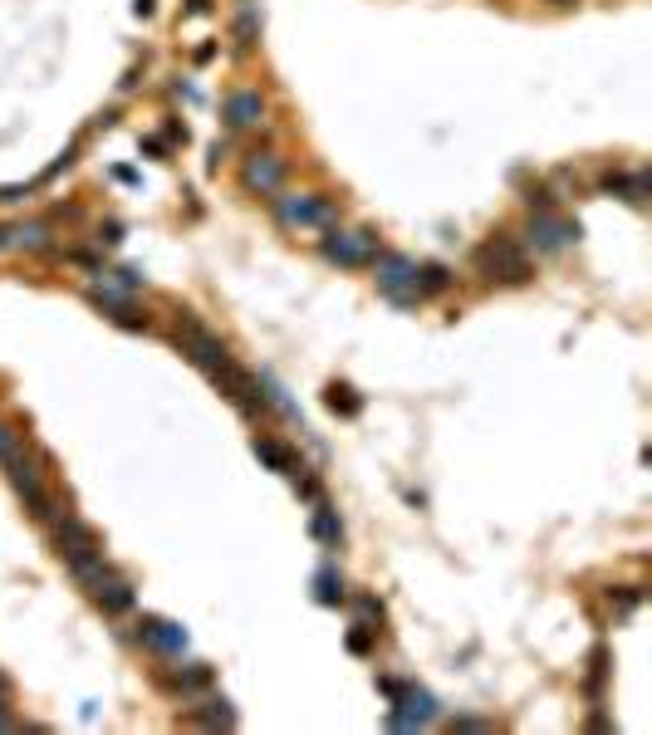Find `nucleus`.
I'll use <instances>...</instances> for the list:
<instances>
[{
	"label": "nucleus",
	"mask_w": 652,
	"mask_h": 735,
	"mask_svg": "<svg viewBox=\"0 0 652 735\" xmlns=\"http://www.w3.org/2000/svg\"><path fill=\"white\" fill-rule=\"evenodd\" d=\"M476 265L491 275V280H505V285H525V280H530V256H525V250L515 246V240L505 236V231L491 236L486 246L476 250Z\"/></svg>",
	"instance_id": "nucleus-1"
},
{
	"label": "nucleus",
	"mask_w": 652,
	"mask_h": 735,
	"mask_svg": "<svg viewBox=\"0 0 652 735\" xmlns=\"http://www.w3.org/2000/svg\"><path fill=\"white\" fill-rule=\"evenodd\" d=\"M373 270H378V289L393 299V305H403V309H413V305H417V289H413L417 260H413V256H397V250H378V256H373Z\"/></svg>",
	"instance_id": "nucleus-2"
},
{
	"label": "nucleus",
	"mask_w": 652,
	"mask_h": 735,
	"mask_svg": "<svg viewBox=\"0 0 652 735\" xmlns=\"http://www.w3.org/2000/svg\"><path fill=\"white\" fill-rule=\"evenodd\" d=\"M177 348L191 358L197 368H207V372H221L226 363H231V353H226V343L216 339L211 329H201L191 314H182V324H177Z\"/></svg>",
	"instance_id": "nucleus-3"
},
{
	"label": "nucleus",
	"mask_w": 652,
	"mask_h": 735,
	"mask_svg": "<svg viewBox=\"0 0 652 735\" xmlns=\"http://www.w3.org/2000/svg\"><path fill=\"white\" fill-rule=\"evenodd\" d=\"M324 260L339 265V270H364V265H373V256H378V236L373 231H329L324 236Z\"/></svg>",
	"instance_id": "nucleus-4"
},
{
	"label": "nucleus",
	"mask_w": 652,
	"mask_h": 735,
	"mask_svg": "<svg viewBox=\"0 0 652 735\" xmlns=\"http://www.w3.org/2000/svg\"><path fill=\"white\" fill-rule=\"evenodd\" d=\"M275 216H280V226H334V201L329 197H309V191H275L270 197Z\"/></svg>",
	"instance_id": "nucleus-5"
},
{
	"label": "nucleus",
	"mask_w": 652,
	"mask_h": 735,
	"mask_svg": "<svg viewBox=\"0 0 652 735\" xmlns=\"http://www.w3.org/2000/svg\"><path fill=\"white\" fill-rule=\"evenodd\" d=\"M442 711L432 701V691H422V686H397L393 691V711L383 716V726L388 730H417V726H432Z\"/></svg>",
	"instance_id": "nucleus-6"
},
{
	"label": "nucleus",
	"mask_w": 652,
	"mask_h": 735,
	"mask_svg": "<svg viewBox=\"0 0 652 735\" xmlns=\"http://www.w3.org/2000/svg\"><path fill=\"white\" fill-rule=\"evenodd\" d=\"M574 240H579V221H564V216H554V211H530L525 246L535 250V256H560Z\"/></svg>",
	"instance_id": "nucleus-7"
},
{
	"label": "nucleus",
	"mask_w": 652,
	"mask_h": 735,
	"mask_svg": "<svg viewBox=\"0 0 652 735\" xmlns=\"http://www.w3.org/2000/svg\"><path fill=\"white\" fill-rule=\"evenodd\" d=\"M240 187L256 191V197H275L285 187V158L275 152H250L246 167H240Z\"/></svg>",
	"instance_id": "nucleus-8"
},
{
	"label": "nucleus",
	"mask_w": 652,
	"mask_h": 735,
	"mask_svg": "<svg viewBox=\"0 0 652 735\" xmlns=\"http://www.w3.org/2000/svg\"><path fill=\"white\" fill-rule=\"evenodd\" d=\"M54 554H59V559H79V554H93V549H99V535H93V529L89 525H83L79 520V515H54Z\"/></svg>",
	"instance_id": "nucleus-9"
},
{
	"label": "nucleus",
	"mask_w": 652,
	"mask_h": 735,
	"mask_svg": "<svg viewBox=\"0 0 652 735\" xmlns=\"http://www.w3.org/2000/svg\"><path fill=\"white\" fill-rule=\"evenodd\" d=\"M89 305L103 309L118 329H148V314L132 309V295H118V289H108V285H89Z\"/></svg>",
	"instance_id": "nucleus-10"
},
{
	"label": "nucleus",
	"mask_w": 652,
	"mask_h": 735,
	"mask_svg": "<svg viewBox=\"0 0 652 735\" xmlns=\"http://www.w3.org/2000/svg\"><path fill=\"white\" fill-rule=\"evenodd\" d=\"M138 643L152 647L157 657H182L187 653V628H177V623H167V618H142Z\"/></svg>",
	"instance_id": "nucleus-11"
},
{
	"label": "nucleus",
	"mask_w": 652,
	"mask_h": 735,
	"mask_svg": "<svg viewBox=\"0 0 652 735\" xmlns=\"http://www.w3.org/2000/svg\"><path fill=\"white\" fill-rule=\"evenodd\" d=\"M221 113H226V123H231V128H256L265 118V99L256 89H236V93H226Z\"/></svg>",
	"instance_id": "nucleus-12"
},
{
	"label": "nucleus",
	"mask_w": 652,
	"mask_h": 735,
	"mask_svg": "<svg viewBox=\"0 0 652 735\" xmlns=\"http://www.w3.org/2000/svg\"><path fill=\"white\" fill-rule=\"evenodd\" d=\"M89 594H93V604H99V608L108 613V618H118V613H128L132 604H138V594H132V588H128L118 574H108L103 584H93V588H89Z\"/></svg>",
	"instance_id": "nucleus-13"
},
{
	"label": "nucleus",
	"mask_w": 652,
	"mask_h": 735,
	"mask_svg": "<svg viewBox=\"0 0 652 735\" xmlns=\"http://www.w3.org/2000/svg\"><path fill=\"white\" fill-rule=\"evenodd\" d=\"M603 191H613V197L633 201V207H643L647 201V172H603Z\"/></svg>",
	"instance_id": "nucleus-14"
},
{
	"label": "nucleus",
	"mask_w": 652,
	"mask_h": 735,
	"mask_svg": "<svg viewBox=\"0 0 652 735\" xmlns=\"http://www.w3.org/2000/svg\"><path fill=\"white\" fill-rule=\"evenodd\" d=\"M50 226L44 221H15V240H10V250H25V256H40V250H50Z\"/></svg>",
	"instance_id": "nucleus-15"
},
{
	"label": "nucleus",
	"mask_w": 652,
	"mask_h": 735,
	"mask_svg": "<svg viewBox=\"0 0 652 735\" xmlns=\"http://www.w3.org/2000/svg\"><path fill=\"white\" fill-rule=\"evenodd\" d=\"M309 535L314 539H324V545H329V549H339V539H344V525H339V515H334L329 510V505H314V520H309Z\"/></svg>",
	"instance_id": "nucleus-16"
},
{
	"label": "nucleus",
	"mask_w": 652,
	"mask_h": 735,
	"mask_svg": "<svg viewBox=\"0 0 652 735\" xmlns=\"http://www.w3.org/2000/svg\"><path fill=\"white\" fill-rule=\"evenodd\" d=\"M256 456H260L265 466H270V471H280V476H295V471H299L295 456H289L280 441H270V437H256Z\"/></svg>",
	"instance_id": "nucleus-17"
},
{
	"label": "nucleus",
	"mask_w": 652,
	"mask_h": 735,
	"mask_svg": "<svg viewBox=\"0 0 652 735\" xmlns=\"http://www.w3.org/2000/svg\"><path fill=\"white\" fill-rule=\"evenodd\" d=\"M207 686H211V667H201V662H191V667H182L172 677V691L182 696V701H187V696H197V691H207Z\"/></svg>",
	"instance_id": "nucleus-18"
},
{
	"label": "nucleus",
	"mask_w": 652,
	"mask_h": 735,
	"mask_svg": "<svg viewBox=\"0 0 652 735\" xmlns=\"http://www.w3.org/2000/svg\"><path fill=\"white\" fill-rule=\"evenodd\" d=\"M314 598H319L324 608H334V604H344V578L329 569V564H324L319 574H314Z\"/></svg>",
	"instance_id": "nucleus-19"
},
{
	"label": "nucleus",
	"mask_w": 652,
	"mask_h": 735,
	"mask_svg": "<svg viewBox=\"0 0 652 735\" xmlns=\"http://www.w3.org/2000/svg\"><path fill=\"white\" fill-rule=\"evenodd\" d=\"M211 711H201V716H191V720H197V726H211V730H236L240 726V716H236V711H231V701H226V696H221V701H207Z\"/></svg>",
	"instance_id": "nucleus-20"
},
{
	"label": "nucleus",
	"mask_w": 652,
	"mask_h": 735,
	"mask_svg": "<svg viewBox=\"0 0 652 735\" xmlns=\"http://www.w3.org/2000/svg\"><path fill=\"white\" fill-rule=\"evenodd\" d=\"M99 285L118 289V295H138V289L148 285V275H138V270H99Z\"/></svg>",
	"instance_id": "nucleus-21"
},
{
	"label": "nucleus",
	"mask_w": 652,
	"mask_h": 735,
	"mask_svg": "<svg viewBox=\"0 0 652 735\" xmlns=\"http://www.w3.org/2000/svg\"><path fill=\"white\" fill-rule=\"evenodd\" d=\"M324 402H329V407H334V412H339V417H358V407H364V402H358V397H354V388H344V382H334Z\"/></svg>",
	"instance_id": "nucleus-22"
},
{
	"label": "nucleus",
	"mask_w": 652,
	"mask_h": 735,
	"mask_svg": "<svg viewBox=\"0 0 652 735\" xmlns=\"http://www.w3.org/2000/svg\"><path fill=\"white\" fill-rule=\"evenodd\" d=\"M20 456H25V447H20V431L0 421V471H5L10 461H20Z\"/></svg>",
	"instance_id": "nucleus-23"
},
{
	"label": "nucleus",
	"mask_w": 652,
	"mask_h": 735,
	"mask_svg": "<svg viewBox=\"0 0 652 735\" xmlns=\"http://www.w3.org/2000/svg\"><path fill=\"white\" fill-rule=\"evenodd\" d=\"M525 207L530 211H560V197H554L550 187H530L525 191Z\"/></svg>",
	"instance_id": "nucleus-24"
},
{
	"label": "nucleus",
	"mask_w": 652,
	"mask_h": 735,
	"mask_svg": "<svg viewBox=\"0 0 652 735\" xmlns=\"http://www.w3.org/2000/svg\"><path fill=\"white\" fill-rule=\"evenodd\" d=\"M354 608H358V618H364L358 628H373V623H383V604H378V598H368V594H364ZM373 633H378V628H373Z\"/></svg>",
	"instance_id": "nucleus-25"
},
{
	"label": "nucleus",
	"mask_w": 652,
	"mask_h": 735,
	"mask_svg": "<svg viewBox=\"0 0 652 735\" xmlns=\"http://www.w3.org/2000/svg\"><path fill=\"white\" fill-rule=\"evenodd\" d=\"M608 604L618 608V613H633L637 604H643V588H633V584H628V588H618V594H608Z\"/></svg>",
	"instance_id": "nucleus-26"
},
{
	"label": "nucleus",
	"mask_w": 652,
	"mask_h": 735,
	"mask_svg": "<svg viewBox=\"0 0 652 735\" xmlns=\"http://www.w3.org/2000/svg\"><path fill=\"white\" fill-rule=\"evenodd\" d=\"M25 197H30V187H0V207H15Z\"/></svg>",
	"instance_id": "nucleus-27"
},
{
	"label": "nucleus",
	"mask_w": 652,
	"mask_h": 735,
	"mask_svg": "<svg viewBox=\"0 0 652 735\" xmlns=\"http://www.w3.org/2000/svg\"><path fill=\"white\" fill-rule=\"evenodd\" d=\"M99 240H108V246H118V240H123V226H118V221H108L103 231H99Z\"/></svg>",
	"instance_id": "nucleus-28"
},
{
	"label": "nucleus",
	"mask_w": 652,
	"mask_h": 735,
	"mask_svg": "<svg viewBox=\"0 0 652 735\" xmlns=\"http://www.w3.org/2000/svg\"><path fill=\"white\" fill-rule=\"evenodd\" d=\"M373 633V628H368ZM368 633H354V637H348V653H368Z\"/></svg>",
	"instance_id": "nucleus-29"
},
{
	"label": "nucleus",
	"mask_w": 652,
	"mask_h": 735,
	"mask_svg": "<svg viewBox=\"0 0 652 735\" xmlns=\"http://www.w3.org/2000/svg\"><path fill=\"white\" fill-rule=\"evenodd\" d=\"M456 726H462V730H486L491 720H481V716H462V720H456Z\"/></svg>",
	"instance_id": "nucleus-30"
},
{
	"label": "nucleus",
	"mask_w": 652,
	"mask_h": 735,
	"mask_svg": "<svg viewBox=\"0 0 652 735\" xmlns=\"http://www.w3.org/2000/svg\"><path fill=\"white\" fill-rule=\"evenodd\" d=\"M10 726H15V716L5 711V696H0V730H10Z\"/></svg>",
	"instance_id": "nucleus-31"
},
{
	"label": "nucleus",
	"mask_w": 652,
	"mask_h": 735,
	"mask_svg": "<svg viewBox=\"0 0 652 735\" xmlns=\"http://www.w3.org/2000/svg\"><path fill=\"white\" fill-rule=\"evenodd\" d=\"M207 10H211V0H191V5H187V15H207Z\"/></svg>",
	"instance_id": "nucleus-32"
},
{
	"label": "nucleus",
	"mask_w": 652,
	"mask_h": 735,
	"mask_svg": "<svg viewBox=\"0 0 652 735\" xmlns=\"http://www.w3.org/2000/svg\"><path fill=\"white\" fill-rule=\"evenodd\" d=\"M10 240H15V226H0V250H10Z\"/></svg>",
	"instance_id": "nucleus-33"
},
{
	"label": "nucleus",
	"mask_w": 652,
	"mask_h": 735,
	"mask_svg": "<svg viewBox=\"0 0 652 735\" xmlns=\"http://www.w3.org/2000/svg\"><path fill=\"white\" fill-rule=\"evenodd\" d=\"M0 696H10V677H5V672H0Z\"/></svg>",
	"instance_id": "nucleus-34"
},
{
	"label": "nucleus",
	"mask_w": 652,
	"mask_h": 735,
	"mask_svg": "<svg viewBox=\"0 0 652 735\" xmlns=\"http://www.w3.org/2000/svg\"><path fill=\"white\" fill-rule=\"evenodd\" d=\"M554 5H574V0H554Z\"/></svg>",
	"instance_id": "nucleus-35"
}]
</instances>
